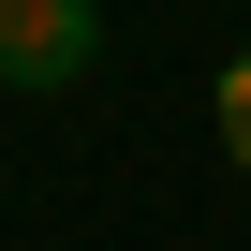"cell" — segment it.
Returning <instances> with one entry per match:
<instances>
[{
	"instance_id": "obj_1",
	"label": "cell",
	"mask_w": 251,
	"mask_h": 251,
	"mask_svg": "<svg viewBox=\"0 0 251 251\" xmlns=\"http://www.w3.org/2000/svg\"><path fill=\"white\" fill-rule=\"evenodd\" d=\"M103 59V0H0V89H74Z\"/></svg>"
},
{
	"instance_id": "obj_2",
	"label": "cell",
	"mask_w": 251,
	"mask_h": 251,
	"mask_svg": "<svg viewBox=\"0 0 251 251\" xmlns=\"http://www.w3.org/2000/svg\"><path fill=\"white\" fill-rule=\"evenodd\" d=\"M222 163H236V177H251V103H222Z\"/></svg>"
},
{
	"instance_id": "obj_3",
	"label": "cell",
	"mask_w": 251,
	"mask_h": 251,
	"mask_svg": "<svg viewBox=\"0 0 251 251\" xmlns=\"http://www.w3.org/2000/svg\"><path fill=\"white\" fill-rule=\"evenodd\" d=\"M222 103H251V45H236V74H222Z\"/></svg>"
}]
</instances>
